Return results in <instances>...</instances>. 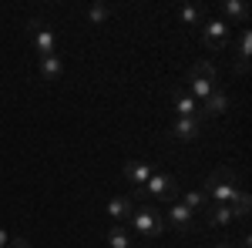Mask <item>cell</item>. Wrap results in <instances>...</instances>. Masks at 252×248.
Returning <instances> with one entry per match:
<instances>
[{"label":"cell","mask_w":252,"mask_h":248,"mask_svg":"<svg viewBox=\"0 0 252 248\" xmlns=\"http://www.w3.org/2000/svg\"><path fill=\"white\" fill-rule=\"evenodd\" d=\"M131 225H135L141 242H155L158 235L165 231V218H161V211H158L155 205H141V208H135V215H131Z\"/></svg>","instance_id":"obj_3"},{"label":"cell","mask_w":252,"mask_h":248,"mask_svg":"<svg viewBox=\"0 0 252 248\" xmlns=\"http://www.w3.org/2000/svg\"><path fill=\"white\" fill-rule=\"evenodd\" d=\"M125 181H128V188H135V194H141V188H145V181L155 174V168L148 165V161H125Z\"/></svg>","instance_id":"obj_7"},{"label":"cell","mask_w":252,"mask_h":248,"mask_svg":"<svg viewBox=\"0 0 252 248\" xmlns=\"http://www.w3.org/2000/svg\"><path fill=\"white\" fill-rule=\"evenodd\" d=\"M202 218H205V228H219V225H232L235 211H232V205H205Z\"/></svg>","instance_id":"obj_10"},{"label":"cell","mask_w":252,"mask_h":248,"mask_svg":"<svg viewBox=\"0 0 252 248\" xmlns=\"http://www.w3.org/2000/svg\"><path fill=\"white\" fill-rule=\"evenodd\" d=\"M7 248H31L27 238H14V242H7Z\"/></svg>","instance_id":"obj_21"},{"label":"cell","mask_w":252,"mask_h":248,"mask_svg":"<svg viewBox=\"0 0 252 248\" xmlns=\"http://www.w3.org/2000/svg\"><path fill=\"white\" fill-rule=\"evenodd\" d=\"M161 218H165V228H175V231H192L195 221H198V215H192L182 201H172V208L161 211Z\"/></svg>","instance_id":"obj_6"},{"label":"cell","mask_w":252,"mask_h":248,"mask_svg":"<svg viewBox=\"0 0 252 248\" xmlns=\"http://www.w3.org/2000/svg\"><path fill=\"white\" fill-rule=\"evenodd\" d=\"M198 27H202V44H205L209 51H222V47L229 44V30H232V27H229L225 20H209L205 17Z\"/></svg>","instance_id":"obj_5"},{"label":"cell","mask_w":252,"mask_h":248,"mask_svg":"<svg viewBox=\"0 0 252 248\" xmlns=\"http://www.w3.org/2000/svg\"><path fill=\"white\" fill-rule=\"evenodd\" d=\"M185 84H189V94L202 104V101L215 91V64H212V60H198L192 71H189Z\"/></svg>","instance_id":"obj_2"},{"label":"cell","mask_w":252,"mask_h":248,"mask_svg":"<svg viewBox=\"0 0 252 248\" xmlns=\"http://www.w3.org/2000/svg\"><path fill=\"white\" fill-rule=\"evenodd\" d=\"M61 74H64V60H61V54L40 57V77H44V81H61Z\"/></svg>","instance_id":"obj_15"},{"label":"cell","mask_w":252,"mask_h":248,"mask_svg":"<svg viewBox=\"0 0 252 248\" xmlns=\"http://www.w3.org/2000/svg\"><path fill=\"white\" fill-rule=\"evenodd\" d=\"M108 245L111 248H131V235L121 228V225H115V228L108 231Z\"/></svg>","instance_id":"obj_18"},{"label":"cell","mask_w":252,"mask_h":248,"mask_svg":"<svg viewBox=\"0 0 252 248\" xmlns=\"http://www.w3.org/2000/svg\"><path fill=\"white\" fill-rule=\"evenodd\" d=\"M141 194H152V198H161V201H178V194H182V188H178V181H175V174H152L148 181H145V188H141Z\"/></svg>","instance_id":"obj_4"},{"label":"cell","mask_w":252,"mask_h":248,"mask_svg":"<svg viewBox=\"0 0 252 248\" xmlns=\"http://www.w3.org/2000/svg\"><path fill=\"white\" fill-rule=\"evenodd\" d=\"M31 37H34V44H37L40 57H47V54H58V37H54V30L51 27H44L40 20H31Z\"/></svg>","instance_id":"obj_8"},{"label":"cell","mask_w":252,"mask_h":248,"mask_svg":"<svg viewBox=\"0 0 252 248\" xmlns=\"http://www.w3.org/2000/svg\"><path fill=\"white\" fill-rule=\"evenodd\" d=\"M239 178L232 174V168H219L212 178H205V185H202V194L205 198H212V205H232L235 194H239Z\"/></svg>","instance_id":"obj_1"},{"label":"cell","mask_w":252,"mask_h":248,"mask_svg":"<svg viewBox=\"0 0 252 248\" xmlns=\"http://www.w3.org/2000/svg\"><path fill=\"white\" fill-rule=\"evenodd\" d=\"M182 205H185V208L192 211V215H202V208L209 205V198L202 194V188H195V191H189V194L182 198Z\"/></svg>","instance_id":"obj_16"},{"label":"cell","mask_w":252,"mask_h":248,"mask_svg":"<svg viewBox=\"0 0 252 248\" xmlns=\"http://www.w3.org/2000/svg\"><path fill=\"white\" fill-rule=\"evenodd\" d=\"M108 215H111V221H115V225L128 221V218L135 215V198H128V194H121V198H111V201H108Z\"/></svg>","instance_id":"obj_13"},{"label":"cell","mask_w":252,"mask_h":248,"mask_svg":"<svg viewBox=\"0 0 252 248\" xmlns=\"http://www.w3.org/2000/svg\"><path fill=\"white\" fill-rule=\"evenodd\" d=\"M249 54H252V34L242 27V30H239V40H235V71H239V74L249 71Z\"/></svg>","instance_id":"obj_12"},{"label":"cell","mask_w":252,"mask_h":248,"mask_svg":"<svg viewBox=\"0 0 252 248\" xmlns=\"http://www.w3.org/2000/svg\"><path fill=\"white\" fill-rule=\"evenodd\" d=\"M198 134H202V117H175L172 138H178V141H195Z\"/></svg>","instance_id":"obj_11"},{"label":"cell","mask_w":252,"mask_h":248,"mask_svg":"<svg viewBox=\"0 0 252 248\" xmlns=\"http://www.w3.org/2000/svg\"><path fill=\"white\" fill-rule=\"evenodd\" d=\"M215 248H235V245H232V242H219Z\"/></svg>","instance_id":"obj_23"},{"label":"cell","mask_w":252,"mask_h":248,"mask_svg":"<svg viewBox=\"0 0 252 248\" xmlns=\"http://www.w3.org/2000/svg\"><path fill=\"white\" fill-rule=\"evenodd\" d=\"M175 111H178V117H198V101H195L185 87H175Z\"/></svg>","instance_id":"obj_14"},{"label":"cell","mask_w":252,"mask_h":248,"mask_svg":"<svg viewBox=\"0 0 252 248\" xmlns=\"http://www.w3.org/2000/svg\"><path fill=\"white\" fill-rule=\"evenodd\" d=\"M108 17H111V7H108V3H94V7H88V20H91V24H104Z\"/></svg>","instance_id":"obj_20"},{"label":"cell","mask_w":252,"mask_h":248,"mask_svg":"<svg viewBox=\"0 0 252 248\" xmlns=\"http://www.w3.org/2000/svg\"><path fill=\"white\" fill-rule=\"evenodd\" d=\"M222 14H225L229 20H239V24H242V20L249 17V7L239 3V0H225V3H222Z\"/></svg>","instance_id":"obj_17"},{"label":"cell","mask_w":252,"mask_h":248,"mask_svg":"<svg viewBox=\"0 0 252 248\" xmlns=\"http://www.w3.org/2000/svg\"><path fill=\"white\" fill-rule=\"evenodd\" d=\"M7 242H10V238H7V231H0V248H7Z\"/></svg>","instance_id":"obj_22"},{"label":"cell","mask_w":252,"mask_h":248,"mask_svg":"<svg viewBox=\"0 0 252 248\" xmlns=\"http://www.w3.org/2000/svg\"><path fill=\"white\" fill-rule=\"evenodd\" d=\"M225 111H229V94L219 91V87L198 104V117H202V121H205V117H219V114H225Z\"/></svg>","instance_id":"obj_9"},{"label":"cell","mask_w":252,"mask_h":248,"mask_svg":"<svg viewBox=\"0 0 252 248\" xmlns=\"http://www.w3.org/2000/svg\"><path fill=\"white\" fill-rule=\"evenodd\" d=\"M131 248H138V245H131Z\"/></svg>","instance_id":"obj_24"},{"label":"cell","mask_w":252,"mask_h":248,"mask_svg":"<svg viewBox=\"0 0 252 248\" xmlns=\"http://www.w3.org/2000/svg\"><path fill=\"white\" fill-rule=\"evenodd\" d=\"M178 17H182V24H189V27H198V24L205 20V10H202V7H182Z\"/></svg>","instance_id":"obj_19"}]
</instances>
